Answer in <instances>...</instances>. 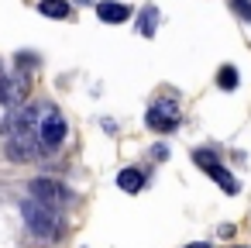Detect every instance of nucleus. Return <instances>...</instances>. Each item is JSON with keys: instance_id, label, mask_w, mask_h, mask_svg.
<instances>
[{"instance_id": "nucleus-1", "label": "nucleus", "mask_w": 251, "mask_h": 248, "mask_svg": "<svg viewBox=\"0 0 251 248\" xmlns=\"http://www.w3.org/2000/svg\"><path fill=\"white\" fill-rule=\"evenodd\" d=\"M21 217H25V227L38 238V241H55L62 234V217L55 207L42 203L38 196H25L21 200Z\"/></svg>"}, {"instance_id": "nucleus-2", "label": "nucleus", "mask_w": 251, "mask_h": 248, "mask_svg": "<svg viewBox=\"0 0 251 248\" xmlns=\"http://www.w3.org/2000/svg\"><path fill=\"white\" fill-rule=\"evenodd\" d=\"M66 141V117L55 104H45L42 110V121H38V145H42V155L49 152H59Z\"/></svg>"}, {"instance_id": "nucleus-3", "label": "nucleus", "mask_w": 251, "mask_h": 248, "mask_svg": "<svg viewBox=\"0 0 251 248\" xmlns=\"http://www.w3.org/2000/svg\"><path fill=\"white\" fill-rule=\"evenodd\" d=\"M28 193H31V196H38L42 203L55 207V210H62V207H73V203H76V193H73L66 183H59V179H45V176L31 179V183H28Z\"/></svg>"}, {"instance_id": "nucleus-4", "label": "nucleus", "mask_w": 251, "mask_h": 248, "mask_svg": "<svg viewBox=\"0 0 251 248\" xmlns=\"http://www.w3.org/2000/svg\"><path fill=\"white\" fill-rule=\"evenodd\" d=\"M179 121H182V114H179L176 97H162V100H155V104L145 110V124H148L151 131H158V135L176 131V128H179Z\"/></svg>"}, {"instance_id": "nucleus-5", "label": "nucleus", "mask_w": 251, "mask_h": 248, "mask_svg": "<svg viewBox=\"0 0 251 248\" xmlns=\"http://www.w3.org/2000/svg\"><path fill=\"white\" fill-rule=\"evenodd\" d=\"M193 162H196V165H200V169H203V172H206V176H210L224 193H230V196H234V193L241 190V186H237V179L220 165V159H217L210 148H196V152H193Z\"/></svg>"}, {"instance_id": "nucleus-6", "label": "nucleus", "mask_w": 251, "mask_h": 248, "mask_svg": "<svg viewBox=\"0 0 251 248\" xmlns=\"http://www.w3.org/2000/svg\"><path fill=\"white\" fill-rule=\"evenodd\" d=\"M28 97V80L25 76H7L0 80V104H4L7 110H18Z\"/></svg>"}, {"instance_id": "nucleus-7", "label": "nucleus", "mask_w": 251, "mask_h": 248, "mask_svg": "<svg viewBox=\"0 0 251 248\" xmlns=\"http://www.w3.org/2000/svg\"><path fill=\"white\" fill-rule=\"evenodd\" d=\"M97 18L107 21V25H124L131 18V7L117 4V0H97Z\"/></svg>"}, {"instance_id": "nucleus-8", "label": "nucleus", "mask_w": 251, "mask_h": 248, "mask_svg": "<svg viewBox=\"0 0 251 248\" xmlns=\"http://www.w3.org/2000/svg\"><path fill=\"white\" fill-rule=\"evenodd\" d=\"M117 186H121L124 193H138V190L145 186V172H141V169H134V165H127V169H121V172H117Z\"/></svg>"}, {"instance_id": "nucleus-9", "label": "nucleus", "mask_w": 251, "mask_h": 248, "mask_svg": "<svg viewBox=\"0 0 251 248\" xmlns=\"http://www.w3.org/2000/svg\"><path fill=\"white\" fill-rule=\"evenodd\" d=\"M38 14L55 18V21H66L73 14V7H69V0H38Z\"/></svg>"}, {"instance_id": "nucleus-10", "label": "nucleus", "mask_w": 251, "mask_h": 248, "mask_svg": "<svg viewBox=\"0 0 251 248\" xmlns=\"http://www.w3.org/2000/svg\"><path fill=\"white\" fill-rule=\"evenodd\" d=\"M158 21H162V14H158V7L155 4H148L141 14H138V31L145 35V38H151L155 31H158Z\"/></svg>"}, {"instance_id": "nucleus-11", "label": "nucleus", "mask_w": 251, "mask_h": 248, "mask_svg": "<svg viewBox=\"0 0 251 248\" xmlns=\"http://www.w3.org/2000/svg\"><path fill=\"white\" fill-rule=\"evenodd\" d=\"M237 69L234 66H220V73H217V86L220 90H237Z\"/></svg>"}, {"instance_id": "nucleus-12", "label": "nucleus", "mask_w": 251, "mask_h": 248, "mask_svg": "<svg viewBox=\"0 0 251 248\" xmlns=\"http://www.w3.org/2000/svg\"><path fill=\"white\" fill-rule=\"evenodd\" d=\"M230 11L241 18V21H251V0H227Z\"/></svg>"}, {"instance_id": "nucleus-13", "label": "nucleus", "mask_w": 251, "mask_h": 248, "mask_svg": "<svg viewBox=\"0 0 251 248\" xmlns=\"http://www.w3.org/2000/svg\"><path fill=\"white\" fill-rule=\"evenodd\" d=\"M21 66H28V69H31V66H38L35 52H18V69H21Z\"/></svg>"}, {"instance_id": "nucleus-14", "label": "nucleus", "mask_w": 251, "mask_h": 248, "mask_svg": "<svg viewBox=\"0 0 251 248\" xmlns=\"http://www.w3.org/2000/svg\"><path fill=\"white\" fill-rule=\"evenodd\" d=\"M151 155H155V159H169V148H165V145H155Z\"/></svg>"}, {"instance_id": "nucleus-15", "label": "nucleus", "mask_w": 251, "mask_h": 248, "mask_svg": "<svg viewBox=\"0 0 251 248\" xmlns=\"http://www.w3.org/2000/svg\"><path fill=\"white\" fill-rule=\"evenodd\" d=\"M186 248H213V245H206V241H193V245H186Z\"/></svg>"}, {"instance_id": "nucleus-16", "label": "nucleus", "mask_w": 251, "mask_h": 248, "mask_svg": "<svg viewBox=\"0 0 251 248\" xmlns=\"http://www.w3.org/2000/svg\"><path fill=\"white\" fill-rule=\"evenodd\" d=\"M79 4H93V0H79Z\"/></svg>"}, {"instance_id": "nucleus-17", "label": "nucleus", "mask_w": 251, "mask_h": 248, "mask_svg": "<svg viewBox=\"0 0 251 248\" xmlns=\"http://www.w3.org/2000/svg\"><path fill=\"white\" fill-rule=\"evenodd\" d=\"M237 248H244V245H237Z\"/></svg>"}]
</instances>
